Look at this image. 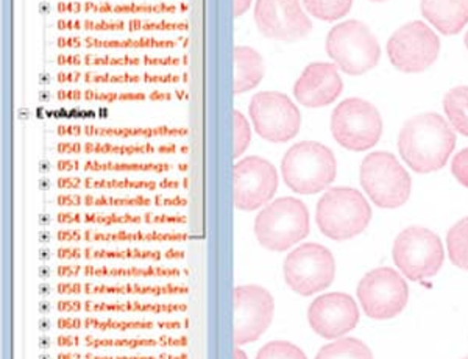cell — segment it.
<instances>
[{"mask_svg":"<svg viewBox=\"0 0 468 359\" xmlns=\"http://www.w3.org/2000/svg\"><path fill=\"white\" fill-rule=\"evenodd\" d=\"M454 147L456 134L447 121L436 113L415 116L399 132V153L406 164L419 174L441 169Z\"/></svg>","mask_w":468,"mask_h":359,"instance_id":"cell-1","label":"cell"},{"mask_svg":"<svg viewBox=\"0 0 468 359\" xmlns=\"http://www.w3.org/2000/svg\"><path fill=\"white\" fill-rule=\"evenodd\" d=\"M439 52V37L420 21L410 22L399 28L388 43L390 63L406 74L428 69L436 61Z\"/></svg>","mask_w":468,"mask_h":359,"instance_id":"cell-11","label":"cell"},{"mask_svg":"<svg viewBox=\"0 0 468 359\" xmlns=\"http://www.w3.org/2000/svg\"><path fill=\"white\" fill-rule=\"evenodd\" d=\"M233 299L234 343L240 347L255 343L271 327L275 301L269 290L256 284L234 288Z\"/></svg>","mask_w":468,"mask_h":359,"instance_id":"cell-13","label":"cell"},{"mask_svg":"<svg viewBox=\"0 0 468 359\" xmlns=\"http://www.w3.org/2000/svg\"><path fill=\"white\" fill-rule=\"evenodd\" d=\"M361 185L373 204L392 209L408 202L412 182L392 153L375 152L362 161Z\"/></svg>","mask_w":468,"mask_h":359,"instance_id":"cell-6","label":"cell"},{"mask_svg":"<svg viewBox=\"0 0 468 359\" xmlns=\"http://www.w3.org/2000/svg\"><path fill=\"white\" fill-rule=\"evenodd\" d=\"M255 22L266 38L284 43L306 38L313 30L300 0H256Z\"/></svg>","mask_w":468,"mask_h":359,"instance_id":"cell-15","label":"cell"},{"mask_svg":"<svg viewBox=\"0 0 468 359\" xmlns=\"http://www.w3.org/2000/svg\"><path fill=\"white\" fill-rule=\"evenodd\" d=\"M249 114L256 133L271 143H288L302 127L298 108L282 92H258L251 97Z\"/></svg>","mask_w":468,"mask_h":359,"instance_id":"cell-10","label":"cell"},{"mask_svg":"<svg viewBox=\"0 0 468 359\" xmlns=\"http://www.w3.org/2000/svg\"><path fill=\"white\" fill-rule=\"evenodd\" d=\"M331 133L346 151H368L381 138L383 121L372 103L356 97L346 99L333 111Z\"/></svg>","mask_w":468,"mask_h":359,"instance_id":"cell-7","label":"cell"},{"mask_svg":"<svg viewBox=\"0 0 468 359\" xmlns=\"http://www.w3.org/2000/svg\"><path fill=\"white\" fill-rule=\"evenodd\" d=\"M315 220L324 237L346 241L367 228L372 208L357 189H328L319 200Z\"/></svg>","mask_w":468,"mask_h":359,"instance_id":"cell-3","label":"cell"},{"mask_svg":"<svg viewBox=\"0 0 468 359\" xmlns=\"http://www.w3.org/2000/svg\"><path fill=\"white\" fill-rule=\"evenodd\" d=\"M452 172L456 180L468 188V149L459 152L458 155L454 156Z\"/></svg>","mask_w":468,"mask_h":359,"instance_id":"cell-26","label":"cell"},{"mask_svg":"<svg viewBox=\"0 0 468 359\" xmlns=\"http://www.w3.org/2000/svg\"><path fill=\"white\" fill-rule=\"evenodd\" d=\"M463 41H465V46H467L468 48V32L467 35H465V39H463Z\"/></svg>","mask_w":468,"mask_h":359,"instance_id":"cell-29","label":"cell"},{"mask_svg":"<svg viewBox=\"0 0 468 359\" xmlns=\"http://www.w3.org/2000/svg\"><path fill=\"white\" fill-rule=\"evenodd\" d=\"M357 299L368 317L392 319L405 310L410 290L394 269L379 268L368 272L357 286Z\"/></svg>","mask_w":468,"mask_h":359,"instance_id":"cell-12","label":"cell"},{"mask_svg":"<svg viewBox=\"0 0 468 359\" xmlns=\"http://www.w3.org/2000/svg\"><path fill=\"white\" fill-rule=\"evenodd\" d=\"M335 275L333 253L320 244H303L284 261V279L297 294L314 295L326 290Z\"/></svg>","mask_w":468,"mask_h":359,"instance_id":"cell-9","label":"cell"},{"mask_svg":"<svg viewBox=\"0 0 468 359\" xmlns=\"http://www.w3.org/2000/svg\"><path fill=\"white\" fill-rule=\"evenodd\" d=\"M251 6V0H234V16L239 17L245 15Z\"/></svg>","mask_w":468,"mask_h":359,"instance_id":"cell-27","label":"cell"},{"mask_svg":"<svg viewBox=\"0 0 468 359\" xmlns=\"http://www.w3.org/2000/svg\"><path fill=\"white\" fill-rule=\"evenodd\" d=\"M443 108L452 127L459 133L468 136V88L458 86L447 92L443 99Z\"/></svg>","mask_w":468,"mask_h":359,"instance_id":"cell-20","label":"cell"},{"mask_svg":"<svg viewBox=\"0 0 468 359\" xmlns=\"http://www.w3.org/2000/svg\"><path fill=\"white\" fill-rule=\"evenodd\" d=\"M337 163L326 145L303 141L292 145L282 158V174L293 193L317 194L335 182Z\"/></svg>","mask_w":468,"mask_h":359,"instance_id":"cell-2","label":"cell"},{"mask_svg":"<svg viewBox=\"0 0 468 359\" xmlns=\"http://www.w3.org/2000/svg\"><path fill=\"white\" fill-rule=\"evenodd\" d=\"M234 158L238 160L240 155H244V152L249 149L251 141L250 123L245 119L244 114L234 110Z\"/></svg>","mask_w":468,"mask_h":359,"instance_id":"cell-25","label":"cell"},{"mask_svg":"<svg viewBox=\"0 0 468 359\" xmlns=\"http://www.w3.org/2000/svg\"><path fill=\"white\" fill-rule=\"evenodd\" d=\"M311 328L320 338L337 339L355 330L359 322V310L353 297L342 292L320 295L308 310Z\"/></svg>","mask_w":468,"mask_h":359,"instance_id":"cell-16","label":"cell"},{"mask_svg":"<svg viewBox=\"0 0 468 359\" xmlns=\"http://www.w3.org/2000/svg\"><path fill=\"white\" fill-rule=\"evenodd\" d=\"M372 2H384V0H372Z\"/></svg>","mask_w":468,"mask_h":359,"instance_id":"cell-30","label":"cell"},{"mask_svg":"<svg viewBox=\"0 0 468 359\" xmlns=\"http://www.w3.org/2000/svg\"><path fill=\"white\" fill-rule=\"evenodd\" d=\"M303 5L320 21L333 22L348 15L353 0H303Z\"/></svg>","mask_w":468,"mask_h":359,"instance_id":"cell-23","label":"cell"},{"mask_svg":"<svg viewBox=\"0 0 468 359\" xmlns=\"http://www.w3.org/2000/svg\"><path fill=\"white\" fill-rule=\"evenodd\" d=\"M315 359H373V354L359 339L344 338L322 347Z\"/></svg>","mask_w":468,"mask_h":359,"instance_id":"cell-21","label":"cell"},{"mask_svg":"<svg viewBox=\"0 0 468 359\" xmlns=\"http://www.w3.org/2000/svg\"><path fill=\"white\" fill-rule=\"evenodd\" d=\"M309 233V211L302 200L282 197L256 216L255 235L264 248L284 252Z\"/></svg>","mask_w":468,"mask_h":359,"instance_id":"cell-4","label":"cell"},{"mask_svg":"<svg viewBox=\"0 0 468 359\" xmlns=\"http://www.w3.org/2000/svg\"><path fill=\"white\" fill-rule=\"evenodd\" d=\"M421 13L443 33L458 35L468 22V0H421Z\"/></svg>","mask_w":468,"mask_h":359,"instance_id":"cell-18","label":"cell"},{"mask_svg":"<svg viewBox=\"0 0 468 359\" xmlns=\"http://www.w3.org/2000/svg\"><path fill=\"white\" fill-rule=\"evenodd\" d=\"M339 68L331 63H313L298 77L293 96L303 107L322 108L335 102L344 90Z\"/></svg>","mask_w":468,"mask_h":359,"instance_id":"cell-17","label":"cell"},{"mask_svg":"<svg viewBox=\"0 0 468 359\" xmlns=\"http://www.w3.org/2000/svg\"><path fill=\"white\" fill-rule=\"evenodd\" d=\"M234 54V94L255 90L266 74L261 55L249 46H236Z\"/></svg>","mask_w":468,"mask_h":359,"instance_id":"cell-19","label":"cell"},{"mask_svg":"<svg viewBox=\"0 0 468 359\" xmlns=\"http://www.w3.org/2000/svg\"><path fill=\"white\" fill-rule=\"evenodd\" d=\"M443 258L441 238L423 227H410L395 239V264L414 281L432 279L441 270Z\"/></svg>","mask_w":468,"mask_h":359,"instance_id":"cell-8","label":"cell"},{"mask_svg":"<svg viewBox=\"0 0 468 359\" xmlns=\"http://www.w3.org/2000/svg\"><path fill=\"white\" fill-rule=\"evenodd\" d=\"M256 359H308L303 350L288 341H271L262 347Z\"/></svg>","mask_w":468,"mask_h":359,"instance_id":"cell-24","label":"cell"},{"mask_svg":"<svg viewBox=\"0 0 468 359\" xmlns=\"http://www.w3.org/2000/svg\"><path fill=\"white\" fill-rule=\"evenodd\" d=\"M326 54L346 74L361 76L378 65L381 48L366 24L346 21L328 33Z\"/></svg>","mask_w":468,"mask_h":359,"instance_id":"cell-5","label":"cell"},{"mask_svg":"<svg viewBox=\"0 0 468 359\" xmlns=\"http://www.w3.org/2000/svg\"><path fill=\"white\" fill-rule=\"evenodd\" d=\"M233 358L234 359H249V356H247V354H245L244 350H240L239 347H238V345H236V347H234Z\"/></svg>","mask_w":468,"mask_h":359,"instance_id":"cell-28","label":"cell"},{"mask_svg":"<svg viewBox=\"0 0 468 359\" xmlns=\"http://www.w3.org/2000/svg\"><path fill=\"white\" fill-rule=\"evenodd\" d=\"M448 255L452 264L468 270V217L459 220L452 230L448 231Z\"/></svg>","mask_w":468,"mask_h":359,"instance_id":"cell-22","label":"cell"},{"mask_svg":"<svg viewBox=\"0 0 468 359\" xmlns=\"http://www.w3.org/2000/svg\"><path fill=\"white\" fill-rule=\"evenodd\" d=\"M234 206L240 211H255L269 204L278 189V172L271 161L261 156H247L233 169Z\"/></svg>","mask_w":468,"mask_h":359,"instance_id":"cell-14","label":"cell"},{"mask_svg":"<svg viewBox=\"0 0 468 359\" xmlns=\"http://www.w3.org/2000/svg\"><path fill=\"white\" fill-rule=\"evenodd\" d=\"M463 359H468V356H465V358H463Z\"/></svg>","mask_w":468,"mask_h":359,"instance_id":"cell-31","label":"cell"}]
</instances>
